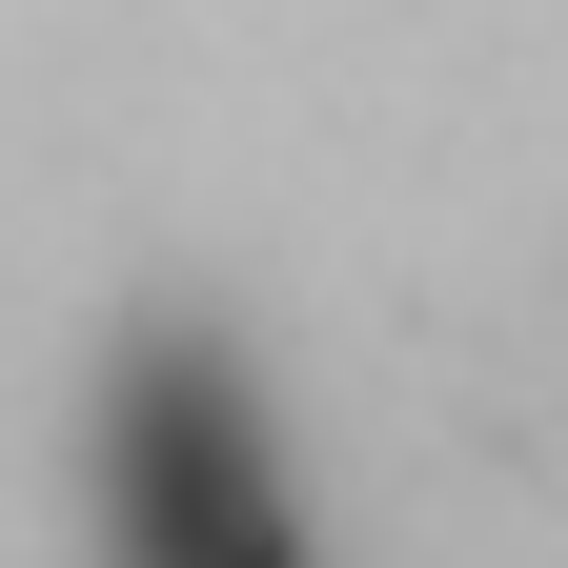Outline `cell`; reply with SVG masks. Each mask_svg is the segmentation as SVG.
<instances>
[{"mask_svg":"<svg viewBox=\"0 0 568 568\" xmlns=\"http://www.w3.org/2000/svg\"><path fill=\"white\" fill-rule=\"evenodd\" d=\"M82 508H102V568H325L305 487H284V426H264L224 325H142L122 345Z\"/></svg>","mask_w":568,"mask_h":568,"instance_id":"6da1fadb","label":"cell"}]
</instances>
